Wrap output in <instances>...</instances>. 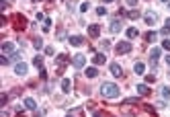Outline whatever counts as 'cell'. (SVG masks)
Segmentation results:
<instances>
[{
	"label": "cell",
	"mask_w": 170,
	"mask_h": 117,
	"mask_svg": "<svg viewBox=\"0 0 170 117\" xmlns=\"http://www.w3.org/2000/svg\"><path fill=\"white\" fill-rule=\"evenodd\" d=\"M119 86H117L115 82H102L101 84V95L105 96V99H117L119 96Z\"/></svg>",
	"instance_id": "1"
},
{
	"label": "cell",
	"mask_w": 170,
	"mask_h": 117,
	"mask_svg": "<svg viewBox=\"0 0 170 117\" xmlns=\"http://www.w3.org/2000/svg\"><path fill=\"white\" fill-rule=\"evenodd\" d=\"M13 25H14V29H19V31H23V29H27V19H25L23 14H14V19H13Z\"/></svg>",
	"instance_id": "2"
},
{
	"label": "cell",
	"mask_w": 170,
	"mask_h": 117,
	"mask_svg": "<svg viewBox=\"0 0 170 117\" xmlns=\"http://www.w3.org/2000/svg\"><path fill=\"white\" fill-rule=\"evenodd\" d=\"M115 51H117V54H129V51H131V43L129 41H119L115 45Z\"/></svg>",
	"instance_id": "3"
},
{
	"label": "cell",
	"mask_w": 170,
	"mask_h": 117,
	"mask_svg": "<svg viewBox=\"0 0 170 117\" xmlns=\"http://www.w3.org/2000/svg\"><path fill=\"white\" fill-rule=\"evenodd\" d=\"M0 49H2V54H4V55L17 54V47H14V43H10V41H4L2 45H0Z\"/></svg>",
	"instance_id": "4"
},
{
	"label": "cell",
	"mask_w": 170,
	"mask_h": 117,
	"mask_svg": "<svg viewBox=\"0 0 170 117\" xmlns=\"http://www.w3.org/2000/svg\"><path fill=\"white\" fill-rule=\"evenodd\" d=\"M27 70H29V66L25 62H17V64H14V74L25 76V74H27Z\"/></svg>",
	"instance_id": "5"
},
{
	"label": "cell",
	"mask_w": 170,
	"mask_h": 117,
	"mask_svg": "<svg viewBox=\"0 0 170 117\" xmlns=\"http://www.w3.org/2000/svg\"><path fill=\"white\" fill-rule=\"evenodd\" d=\"M109 29H111V33H119V31L123 29V21H121V19H113Z\"/></svg>",
	"instance_id": "6"
},
{
	"label": "cell",
	"mask_w": 170,
	"mask_h": 117,
	"mask_svg": "<svg viewBox=\"0 0 170 117\" xmlns=\"http://www.w3.org/2000/svg\"><path fill=\"white\" fill-rule=\"evenodd\" d=\"M143 21H146V25H156V21H158V14L156 13H146L143 14Z\"/></svg>",
	"instance_id": "7"
},
{
	"label": "cell",
	"mask_w": 170,
	"mask_h": 117,
	"mask_svg": "<svg viewBox=\"0 0 170 117\" xmlns=\"http://www.w3.org/2000/svg\"><path fill=\"white\" fill-rule=\"evenodd\" d=\"M135 90H137V95H139V96H148V95H152V90H150V86H148V84H137Z\"/></svg>",
	"instance_id": "8"
},
{
	"label": "cell",
	"mask_w": 170,
	"mask_h": 117,
	"mask_svg": "<svg viewBox=\"0 0 170 117\" xmlns=\"http://www.w3.org/2000/svg\"><path fill=\"white\" fill-rule=\"evenodd\" d=\"M72 64H74V68H84V64H86V58H84L82 54H78V55H74Z\"/></svg>",
	"instance_id": "9"
},
{
	"label": "cell",
	"mask_w": 170,
	"mask_h": 117,
	"mask_svg": "<svg viewBox=\"0 0 170 117\" xmlns=\"http://www.w3.org/2000/svg\"><path fill=\"white\" fill-rule=\"evenodd\" d=\"M70 45H74V47H80V45H84V39H82L80 35H70Z\"/></svg>",
	"instance_id": "10"
},
{
	"label": "cell",
	"mask_w": 170,
	"mask_h": 117,
	"mask_svg": "<svg viewBox=\"0 0 170 117\" xmlns=\"http://www.w3.org/2000/svg\"><path fill=\"white\" fill-rule=\"evenodd\" d=\"M150 60H152V64H156L158 60H160V49H158V47H152L150 49Z\"/></svg>",
	"instance_id": "11"
},
{
	"label": "cell",
	"mask_w": 170,
	"mask_h": 117,
	"mask_svg": "<svg viewBox=\"0 0 170 117\" xmlns=\"http://www.w3.org/2000/svg\"><path fill=\"white\" fill-rule=\"evenodd\" d=\"M92 62H94L96 66H102V64L107 62V58H105V54H94V58H92Z\"/></svg>",
	"instance_id": "12"
},
{
	"label": "cell",
	"mask_w": 170,
	"mask_h": 117,
	"mask_svg": "<svg viewBox=\"0 0 170 117\" xmlns=\"http://www.w3.org/2000/svg\"><path fill=\"white\" fill-rule=\"evenodd\" d=\"M88 35L90 37H98V35H101V27H98V25H90L88 27Z\"/></svg>",
	"instance_id": "13"
},
{
	"label": "cell",
	"mask_w": 170,
	"mask_h": 117,
	"mask_svg": "<svg viewBox=\"0 0 170 117\" xmlns=\"http://www.w3.org/2000/svg\"><path fill=\"white\" fill-rule=\"evenodd\" d=\"M111 74L113 76H123V70L119 64H111Z\"/></svg>",
	"instance_id": "14"
},
{
	"label": "cell",
	"mask_w": 170,
	"mask_h": 117,
	"mask_svg": "<svg viewBox=\"0 0 170 117\" xmlns=\"http://www.w3.org/2000/svg\"><path fill=\"white\" fill-rule=\"evenodd\" d=\"M70 89H72L70 78H64V80H61V90H64V92H70Z\"/></svg>",
	"instance_id": "15"
},
{
	"label": "cell",
	"mask_w": 170,
	"mask_h": 117,
	"mask_svg": "<svg viewBox=\"0 0 170 117\" xmlns=\"http://www.w3.org/2000/svg\"><path fill=\"white\" fill-rule=\"evenodd\" d=\"M66 117H84V111L82 109H70V113Z\"/></svg>",
	"instance_id": "16"
},
{
	"label": "cell",
	"mask_w": 170,
	"mask_h": 117,
	"mask_svg": "<svg viewBox=\"0 0 170 117\" xmlns=\"http://www.w3.org/2000/svg\"><path fill=\"white\" fill-rule=\"evenodd\" d=\"M25 107H27V109H37L35 99H31V96H29V99H25Z\"/></svg>",
	"instance_id": "17"
},
{
	"label": "cell",
	"mask_w": 170,
	"mask_h": 117,
	"mask_svg": "<svg viewBox=\"0 0 170 117\" xmlns=\"http://www.w3.org/2000/svg\"><path fill=\"white\" fill-rule=\"evenodd\" d=\"M133 72H135V74H143V72H146V66H143L142 62H137L135 66H133Z\"/></svg>",
	"instance_id": "18"
},
{
	"label": "cell",
	"mask_w": 170,
	"mask_h": 117,
	"mask_svg": "<svg viewBox=\"0 0 170 117\" xmlns=\"http://www.w3.org/2000/svg\"><path fill=\"white\" fill-rule=\"evenodd\" d=\"M137 35H139V31H137L135 27H129V29H127V37H129V39H135Z\"/></svg>",
	"instance_id": "19"
},
{
	"label": "cell",
	"mask_w": 170,
	"mask_h": 117,
	"mask_svg": "<svg viewBox=\"0 0 170 117\" xmlns=\"http://www.w3.org/2000/svg\"><path fill=\"white\" fill-rule=\"evenodd\" d=\"M127 17H129L131 21H135V19L142 17V13H139V10H127Z\"/></svg>",
	"instance_id": "20"
},
{
	"label": "cell",
	"mask_w": 170,
	"mask_h": 117,
	"mask_svg": "<svg viewBox=\"0 0 170 117\" xmlns=\"http://www.w3.org/2000/svg\"><path fill=\"white\" fill-rule=\"evenodd\" d=\"M33 64H35V68H43V58H41V55H35L33 58Z\"/></svg>",
	"instance_id": "21"
},
{
	"label": "cell",
	"mask_w": 170,
	"mask_h": 117,
	"mask_svg": "<svg viewBox=\"0 0 170 117\" xmlns=\"http://www.w3.org/2000/svg\"><path fill=\"white\" fill-rule=\"evenodd\" d=\"M160 95H162V99L170 101V89H168V86H162V90H160Z\"/></svg>",
	"instance_id": "22"
},
{
	"label": "cell",
	"mask_w": 170,
	"mask_h": 117,
	"mask_svg": "<svg viewBox=\"0 0 170 117\" xmlns=\"http://www.w3.org/2000/svg\"><path fill=\"white\" fill-rule=\"evenodd\" d=\"M86 76H88V78H96V76H98V70L96 68H86Z\"/></svg>",
	"instance_id": "23"
},
{
	"label": "cell",
	"mask_w": 170,
	"mask_h": 117,
	"mask_svg": "<svg viewBox=\"0 0 170 117\" xmlns=\"http://www.w3.org/2000/svg\"><path fill=\"white\" fill-rule=\"evenodd\" d=\"M162 35H170V19H166V23H164V27H162Z\"/></svg>",
	"instance_id": "24"
},
{
	"label": "cell",
	"mask_w": 170,
	"mask_h": 117,
	"mask_svg": "<svg viewBox=\"0 0 170 117\" xmlns=\"http://www.w3.org/2000/svg\"><path fill=\"white\" fill-rule=\"evenodd\" d=\"M146 41H156V33H154V31H150V33H146Z\"/></svg>",
	"instance_id": "25"
},
{
	"label": "cell",
	"mask_w": 170,
	"mask_h": 117,
	"mask_svg": "<svg viewBox=\"0 0 170 117\" xmlns=\"http://www.w3.org/2000/svg\"><path fill=\"white\" fill-rule=\"evenodd\" d=\"M66 60H68V55H64V54L57 55V64H60V66H64V64H66Z\"/></svg>",
	"instance_id": "26"
},
{
	"label": "cell",
	"mask_w": 170,
	"mask_h": 117,
	"mask_svg": "<svg viewBox=\"0 0 170 117\" xmlns=\"http://www.w3.org/2000/svg\"><path fill=\"white\" fill-rule=\"evenodd\" d=\"M33 45H35V49H43V41H41L39 37H37V39L33 41Z\"/></svg>",
	"instance_id": "27"
},
{
	"label": "cell",
	"mask_w": 170,
	"mask_h": 117,
	"mask_svg": "<svg viewBox=\"0 0 170 117\" xmlns=\"http://www.w3.org/2000/svg\"><path fill=\"white\" fill-rule=\"evenodd\" d=\"M96 14H98V17H105V14H107V8H105V6H98V8H96Z\"/></svg>",
	"instance_id": "28"
},
{
	"label": "cell",
	"mask_w": 170,
	"mask_h": 117,
	"mask_svg": "<svg viewBox=\"0 0 170 117\" xmlns=\"http://www.w3.org/2000/svg\"><path fill=\"white\" fill-rule=\"evenodd\" d=\"M88 8H90V4H88V2H82V4H80V13H86Z\"/></svg>",
	"instance_id": "29"
},
{
	"label": "cell",
	"mask_w": 170,
	"mask_h": 117,
	"mask_svg": "<svg viewBox=\"0 0 170 117\" xmlns=\"http://www.w3.org/2000/svg\"><path fill=\"white\" fill-rule=\"evenodd\" d=\"M8 62H10V58H8V55H2V58H0V64H2V66H6Z\"/></svg>",
	"instance_id": "30"
},
{
	"label": "cell",
	"mask_w": 170,
	"mask_h": 117,
	"mask_svg": "<svg viewBox=\"0 0 170 117\" xmlns=\"http://www.w3.org/2000/svg\"><path fill=\"white\" fill-rule=\"evenodd\" d=\"M162 47L166 49V51H170V39H164V41H162Z\"/></svg>",
	"instance_id": "31"
},
{
	"label": "cell",
	"mask_w": 170,
	"mask_h": 117,
	"mask_svg": "<svg viewBox=\"0 0 170 117\" xmlns=\"http://www.w3.org/2000/svg\"><path fill=\"white\" fill-rule=\"evenodd\" d=\"M51 29V19H45V27H43V31H49Z\"/></svg>",
	"instance_id": "32"
},
{
	"label": "cell",
	"mask_w": 170,
	"mask_h": 117,
	"mask_svg": "<svg viewBox=\"0 0 170 117\" xmlns=\"http://www.w3.org/2000/svg\"><path fill=\"white\" fill-rule=\"evenodd\" d=\"M45 115V109H35V117H43Z\"/></svg>",
	"instance_id": "33"
},
{
	"label": "cell",
	"mask_w": 170,
	"mask_h": 117,
	"mask_svg": "<svg viewBox=\"0 0 170 117\" xmlns=\"http://www.w3.org/2000/svg\"><path fill=\"white\" fill-rule=\"evenodd\" d=\"M0 8L6 10V8H8V0H0Z\"/></svg>",
	"instance_id": "34"
},
{
	"label": "cell",
	"mask_w": 170,
	"mask_h": 117,
	"mask_svg": "<svg viewBox=\"0 0 170 117\" xmlns=\"http://www.w3.org/2000/svg\"><path fill=\"white\" fill-rule=\"evenodd\" d=\"M107 47H111V41L109 39H102V49H107Z\"/></svg>",
	"instance_id": "35"
},
{
	"label": "cell",
	"mask_w": 170,
	"mask_h": 117,
	"mask_svg": "<svg viewBox=\"0 0 170 117\" xmlns=\"http://www.w3.org/2000/svg\"><path fill=\"white\" fill-rule=\"evenodd\" d=\"M45 54H47V55H54V47H45Z\"/></svg>",
	"instance_id": "36"
},
{
	"label": "cell",
	"mask_w": 170,
	"mask_h": 117,
	"mask_svg": "<svg viewBox=\"0 0 170 117\" xmlns=\"http://www.w3.org/2000/svg\"><path fill=\"white\" fill-rule=\"evenodd\" d=\"M127 4H129V6H135V4H137V0H127Z\"/></svg>",
	"instance_id": "37"
},
{
	"label": "cell",
	"mask_w": 170,
	"mask_h": 117,
	"mask_svg": "<svg viewBox=\"0 0 170 117\" xmlns=\"http://www.w3.org/2000/svg\"><path fill=\"white\" fill-rule=\"evenodd\" d=\"M164 60H166V64H168V66H170V55H166V58H164Z\"/></svg>",
	"instance_id": "38"
},
{
	"label": "cell",
	"mask_w": 170,
	"mask_h": 117,
	"mask_svg": "<svg viewBox=\"0 0 170 117\" xmlns=\"http://www.w3.org/2000/svg\"><path fill=\"white\" fill-rule=\"evenodd\" d=\"M92 117H102V115H101V113H94V115H92Z\"/></svg>",
	"instance_id": "39"
},
{
	"label": "cell",
	"mask_w": 170,
	"mask_h": 117,
	"mask_svg": "<svg viewBox=\"0 0 170 117\" xmlns=\"http://www.w3.org/2000/svg\"><path fill=\"white\" fill-rule=\"evenodd\" d=\"M102 2H107V4H109V2H115V0H102Z\"/></svg>",
	"instance_id": "40"
},
{
	"label": "cell",
	"mask_w": 170,
	"mask_h": 117,
	"mask_svg": "<svg viewBox=\"0 0 170 117\" xmlns=\"http://www.w3.org/2000/svg\"><path fill=\"white\" fill-rule=\"evenodd\" d=\"M17 117H23V113H19V115H17Z\"/></svg>",
	"instance_id": "41"
},
{
	"label": "cell",
	"mask_w": 170,
	"mask_h": 117,
	"mask_svg": "<svg viewBox=\"0 0 170 117\" xmlns=\"http://www.w3.org/2000/svg\"><path fill=\"white\" fill-rule=\"evenodd\" d=\"M33 2H41V0H33Z\"/></svg>",
	"instance_id": "42"
},
{
	"label": "cell",
	"mask_w": 170,
	"mask_h": 117,
	"mask_svg": "<svg viewBox=\"0 0 170 117\" xmlns=\"http://www.w3.org/2000/svg\"><path fill=\"white\" fill-rule=\"evenodd\" d=\"M168 10H170V2H168Z\"/></svg>",
	"instance_id": "43"
},
{
	"label": "cell",
	"mask_w": 170,
	"mask_h": 117,
	"mask_svg": "<svg viewBox=\"0 0 170 117\" xmlns=\"http://www.w3.org/2000/svg\"><path fill=\"white\" fill-rule=\"evenodd\" d=\"M162 2H168V0H162Z\"/></svg>",
	"instance_id": "44"
}]
</instances>
